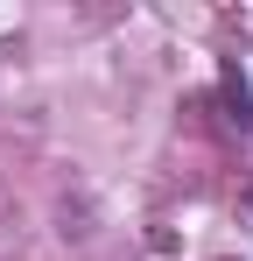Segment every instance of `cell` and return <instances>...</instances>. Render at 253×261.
<instances>
[{
    "mask_svg": "<svg viewBox=\"0 0 253 261\" xmlns=\"http://www.w3.org/2000/svg\"><path fill=\"white\" fill-rule=\"evenodd\" d=\"M225 106H232V113H225V127L246 134V127H253V99H246V78H239V71H225Z\"/></svg>",
    "mask_w": 253,
    "mask_h": 261,
    "instance_id": "6da1fadb",
    "label": "cell"
}]
</instances>
